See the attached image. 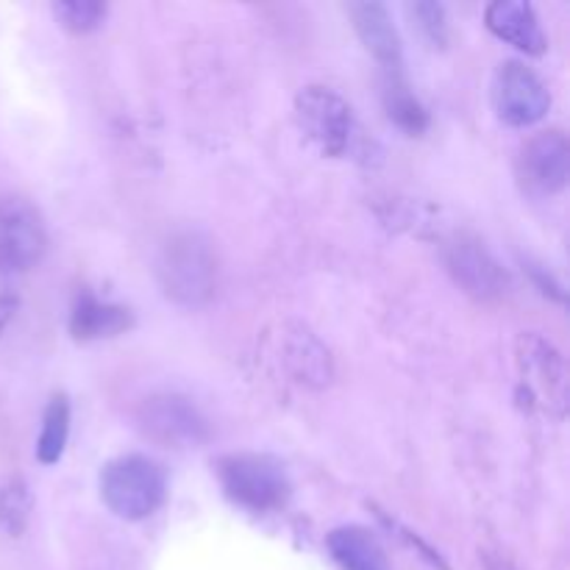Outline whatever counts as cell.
I'll return each instance as SVG.
<instances>
[{
  "label": "cell",
  "mask_w": 570,
  "mask_h": 570,
  "mask_svg": "<svg viewBox=\"0 0 570 570\" xmlns=\"http://www.w3.org/2000/svg\"><path fill=\"white\" fill-rule=\"evenodd\" d=\"M332 560L343 570H390L382 543L365 527H340L326 538Z\"/></svg>",
  "instance_id": "9a60e30c"
},
{
  "label": "cell",
  "mask_w": 570,
  "mask_h": 570,
  "mask_svg": "<svg viewBox=\"0 0 570 570\" xmlns=\"http://www.w3.org/2000/svg\"><path fill=\"white\" fill-rule=\"evenodd\" d=\"M137 423L150 440L173 449H187L209 440V423L198 406L176 393H159L142 401Z\"/></svg>",
  "instance_id": "ba28073f"
},
{
  "label": "cell",
  "mask_w": 570,
  "mask_h": 570,
  "mask_svg": "<svg viewBox=\"0 0 570 570\" xmlns=\"http://www.w3.org/2000/svg\"><path fill=\"white\" fill-rule=\"evenodd\" d=\"M17 304H20V295H17L14 273L9 267L0 265V332L9 326V321L14 317Z\"/></svg>",
  "instance_id": "44dd1931"
},
{
  "label": "cell",
  "mask_w": 570,
  "mask_h": 570,
  "mask_svg": "<svg viewBox=\"0 0 570 570\" xmlns=\"http://www.w3.org/2000/svg\"><path fill=\"white\" fill-rule=\"evenodd\" d=\"M278 348H282V362L289 376L306 387H328L334 379L332 351L321 343L312 328L301 323H287L278 334Z\"/></svg>",
  "instance_id": "8fae6325"
},
{
  "label": "cell",
  "mask_w": 570,
  "mask_h": 570,
  "mask_svg": "<svg viewBox=\"0 0 570 570\" xmlns=\"http://www.w3.org/2000/svg\"><path fill=\"white\" fill-rule=\"evenodd\" d=\"M295 120L326 156H343L354 139L351 106L321 83H309L295 95Z\"/></svg>",
  "instance_id": "5b68a950"
},
{
  "label": "cell",
  "mask_w": 570,
  "mask_h": 570,
  "mask_svg": "<svg viewBox=\"0 0 570 570\" xmlns=\"http://www.w3.org/2000/svg\"><path fill=\"white\" fill-rule=\"evenodd\" d=\"M518 176L534 195H557L570 176V145L562 131H540L518 156Z\"/></svg>",
  "instance_id": "30bf717a"
},
{
  "label": "cell",
  "mask_w": 570,
  "mask_h": 570,
  "mask_svg": "<svg viewBox=\"0 0 570 570\" xmlns=\"http://www.w3.org/2000/svg\"><path fill=\"white\" fill-rule=\"evenodd\" d=\"M445 267L454 282L476 301H499L510 293L512 278L493 250L471 234H456L443 250Z\"/></svg>",
  "instance_id": "8992f818"
},
{
  "label": "cell",
  "mask_w": 570,
  "mask_h": 570,
  "mask_svg": "<svg viewBox=\"0 0 570 570\" xmlns=\"http://www.w3.org/2000/svg\"><path fill=\"white\" fill-rule=\"evenodd\" d=\"M28 512H31V495L22 482H6L0 484V527L9 534H20L28 523Z\"/></svg>",
  "instance_id": "d6986e66"
},
{
  "label": "cell",
  "mask_w": 570,
  "mask_h": 570,
  "mask_svg": "<svg viewBox=\"0 0 570 570\" xmlns=\"http://www.w3.org/2000/svg\"><path fill=\"white\" fill-rule=\"evenodd\" d=\"M348 14L354 20L356 33H360L362 45L382 61L387 70H399L401 67V37L399 28L393 26L387 6L382 3H351Z\"/></svg>",
  "instance_id": "5bb4252c"
},
{
  "label": "cell",
  "mask_w": 570,
  "mask_h": 570,
  "mask_svg": "<svg viewBox=\"0 0 570 570\" xmlns=\"http://www.w3.org/2000/svg\"><path fill=\"white\" fill-rule=\"evenodd\" d=\"M484 22L499 39L510 42L512 48L523 50L529 56H540L549 45L538 14L523 0H493L484 9Z\"/></svg>",
  "instance_id": "7c38bea8"
},
{
  "label": "cell",
  "mask_w": 570,
  "mask_h": 570,
  "mask_svg": "<svg viewBox=\"0 0 570 570\" xmlns=\"http://www.w3.org/2000/svg\"><path fill=\"white\" fill-rule=\"evenodd\" d=\"M223 493L250 512L282 510L293 484L278 460L267 454H228L217 462Z\"/></svg>",
  "instance_id": "3957f363"
},
{
  "label": "cell",
  "mask_w": 570,
  "mask_h": 570,
  "mask_svg": "<svg viewBox=\"0 0 570 570\" xmlns=\"http://www.w3.org/2000/svg\"><path fill=\"white\" fill-rule=\"evenodd\" d=\"M134 326L131 309L111 301H100L98 295L81 289L72 304L70 312V334L81 343H92V340H109L117 334L128 332Z\"/></svg>",
  "instance_id": "4fadbf2b"
},
{
  "label": "cell",
  "mask_w": 570,
  "mask_h": 570,
  "mask_svg": "<svg viewBox=\"0 0 570 570\" xmlns=\"http://www.w3.org/2000/svg\"><path fill=\"white\" fill-rule=\"evenodd\" d=\"M48 250V232L26 198L0 200V265L11 273L31 271Z\"/></svg>",
  "instance_id": "9c48e42d"
},
{
  "label": "cell",
  "mask_w": 570,
  "mask_h": 570,
  "mask_svg": "<svg viewBox=\"0 0 570 570\" xmlns=\"http://www.w3.org/2000/svg\"><path fill=\"white\" fill-rule=\"evenodd\" d=\"M493 106L507 126H532L551 109V92L543 78L523 61H501L493 76Z\"/></svg>",
  "instance_id": "52a82bcc"
},
{
  "label": "cell",
  "mask_w": 570,
  "mask_h": 570,
  "mask_svg": "<svg viewBox=\"0 0 570 570\" xmlns=\"http://www.w3.org/2000/svg\"><path fill=\"white\" fill-rule=\"evenodd\" d=\"M410 14L415 17L417 31H421V37L426 39L432 48H445V42H449V17H445V6L415 3L410 6Z\"/></svg>",
  "instance_id": "ffe728a7"
},
{
  "label": "cell",
  "mask_w": 570,
  "mask_h": 570,
  "mask_svg": "<svg viewBox=\"0 0 570 570\" xmlns=\"http://www.w3.org/2000/svg\"><path fill=\"white\" fill-rule=\"evenodd\" d=\"M70 438V401L67 395H53L45 406L42 432L37 440V460L42 465H56L67 449Z\"/></svg>",
  "instance_id": "e0dca14e"
},
{
  "label": "cell",
  "mask_w": 570,
  "mask_h": 570,
  "mask_svg": "<svg viewBox=\"0 0 570 570\" xmlns=\"http://www.w3.org/2000/svg\"><path fill=\"white\" fill-rule=\"evenodd\" d=\"M167 495V476L159 462L142 454L111 460L100 471V499L122 521H145Z\"/></svg>",
  "instance_id": "7a4b0ae2"
},
{
  "label": "cell",
  "mask_w": 570,
  "mask_h": 570,
  "mask_svg": "<svg viewBox=\"0 0 570 570\" xmlns=\"http://www.w3.org/2000/svg\"><path fill=\"white\" fill-rule=\"evenodd\" d=\"M382 100L384 111H387L390 120L401 128L410 137H417L429 128V111L426 106L417 100V95L412 92L410 83L404 81L399 70H387L382 83Z\"/></svg>",
  "instance_id": "2e32d148"
},
{
  "label": "cell",
  "mask_w": 570,
  "mask_h": 570,
  "mask_svg": "<svg viewBox=\"0 0 570 570\" xmlns=\"http://www.w3.org/2000/svg\"><path fill=\"white\" fill-rule=\"evenodd\" d=\"M53 14L67 31L89 33L106 20V3L100 0H59L53 3Z\"/></svg>",
  "instance_id": "ac0fdd59"
},
{
  "label": "cell",
  "mask_w": 570,
  "mask_h": 570,
  "mask_svg": "<svg viewBox=\"0 0 570 570\" xmlns=\"http://www.w3.org/2000/svg\"><path fill=\"white\" fill-rule=\"evenodd\" d=\"M156 273L167 298L176 304H206L217 287V256L209 237L200 232H176L161 245Z\"/></svg>",
  "instance_id": "6da1fadb"
},
{
  "label": "cell",
  "mask_w": 570,
  "mask_h": 570,
  "mask_svg": "<svg viewBox=\"0 0 570 570\" xmlns=\"http://www.w3.org/2000/svg\"><path fill=\"white\" fill-rule=\"evenodd\" d=\"M521 382L534 404L549 415L562 417L568 406V371L560 351L538 332H523L515 343Z\"/></svg>",
  "instance_id": "277c9868"
}]
</instances>
